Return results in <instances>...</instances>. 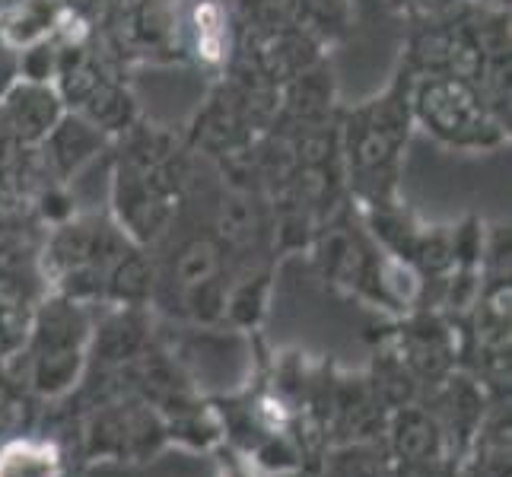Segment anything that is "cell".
Instances as JSON below:
<instances>
[{"label":"cell","mask_w":512,"mask_h":477,"mask_svg":"<svg viewBox=\"0 0 512 477\" xmlns=\"http://www.w3.org/2000/svg\"><path fill=\"white\" fill-rule=\"evenodd\" d=\"M392 420V443L401 458L408 462H433L443 449V430L433 420V414L420 408H395Z\"/></svg>","instance_id":"obj_1"},{"label":"cell","mask_w":512,"mask_h":477,"mask_svg":"<svg viewBox=\"0 0 512 477\" xmlns=\"http://www.w3.org/2000/svg\"><path fill=\"white\" fill-rule=\"evenodd\" d=\"M0 477H61V455L48 443L13 439L0 449Z\"/></svg>","instance_id":"obj_2"},{"label":"cell","mask_w":512,"mask_h":477,"mask_svg":"<svg viewBox=\"0 0 512 477\" xmlns=\"http://www.w3.org/2000/svg\"><path fill=\"white\" fill-rule=\"evenodd\" d=\"M334 477H382L379 462L366 449L360 446H347L334 455V465H331Z\"/></svg>","instance_id":"obj_3"},{"label":"cell","mask_w":512,"mask_h":477,"mask_svg":"<svg viewBox=\"0 0 512 477\" xmlns=\"http://www.w3.org/2000/svg\"><path fill=\"white\" fill-rule=\"evenodd\" d=\"M236 477H249V474H242V471H239V474H236Z\"/></svg>","instance_id":"obj_4"}]
</instances>
